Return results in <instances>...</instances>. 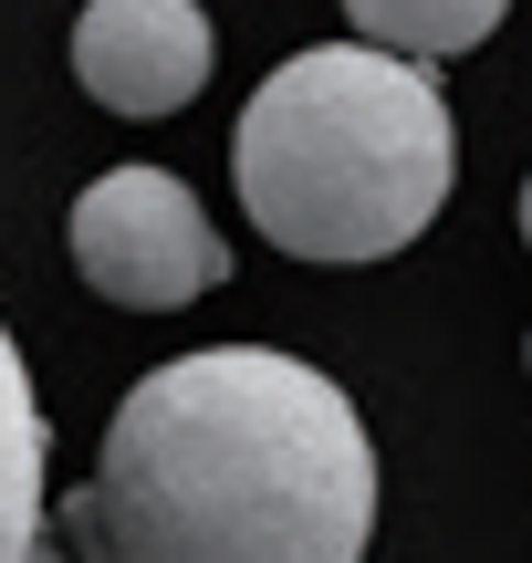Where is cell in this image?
Listing matches in <instances>:
<instances>
[{
	"label": "cell",
	"mask_w": 532,
	"mask_h": 563,
	"mask_svg": "<svg viewBox=\"0 0 532 563\" xmlns=\"http://www.w3.org/2000/svg\"><path fill=\"white\" fill-rule=\"evenodd\" d=\"M104 563H366L376 449L303 355L209 344L125 386L95 470Z\"/></svg>",
	"instance_id": "cell-1"
},
{
	"label": "cell",
	"mask_w": 532,
	"mask_h": 563,
	"mask_svg": "<svg viewBox=\"0 0 532 563\" xmlns=\"http://www.w3.org/2000/svg\"><path fill=\"white\" fill-rule=\"evenodd\" d=\"M459 125L429 63L376 53V42H324L292 53L262 95L241 104L230 178L271 251L292 262H387L450 209Z\"/></svg>",
	"instance_id": "cell-2"
},
{
	"label": "cell",
	"mask_w": 532,
	"mask_h": 563,
	"mask_svg": "<svg viewBox=\"0 0 532 563\" xmlns=\"http://www.w3.org/2000/svg\"><path fill=\"white\" fill-rule=\"evenodd\" d=\"M74 272L125 313H178L230 272V251L167 167H104L74 199Z\"/></svg>",
	"instance_id": "cell-3"
},
{
	"label": "cell",
	"mask_w": 532,
	"mask_h": 563,
	"mask_svg": "<svg viewBox=\"0 0 532 563\" xmlns=\"http://www.w3.org/2000/svg\"><path fill=\"white\" fill-rule=\"evenodd\" d=\"M74 74L104 115H178L209 84V11L199 0H84Z\"/></svg>",
	"instance_id": "cell-4"
},
{
	"label": "cell",
	"mask_w": 532,
	"mask_h": 563,
	"mask_svg": "<svg viewBox=\"0 0 532 563\" xmlns=\"http://www.w3.org/2000/svg\"><path fill=\"white\" fill-rule=\"evenodd\" d=\"M42 481H53V428H42L32 365L0 323V563H21V543L42 532Z\"/></svg>",
	"instance_id": "cell-5"
},
{
	"label": "cell",
	"mask_w": 532,
	"mask_h": 563,
	"mask_svg": "<svg viewBox=\"0 0 532 563\" xmlns=\"http://www.w3.org/2000/svg\"><path fill=\"white\" fill-rule=\"evenodd\" d=\"M501 11H512V0H345L355 42L408 53V63H450V53H470V42H491Z\"/></svg>",
	"instance_id": "cell-6"
},
{
	"label": "cell",
	"mask_w": 532,
	"mask_h": 563,
	"mask_svg": "<svg viewBox=\"0 0 532 563\" xmlns=\"http://www.w3.org/2000/svg\"><path fill=\"white\" fill-rule=\"evenodd\" d=\"M21 563H74V553H63V543H42V532H32V543H21Z\"/></svg>",
	"instance_id": "cell-7"
}]
</instances>
